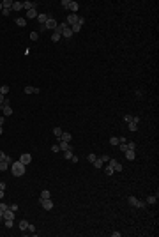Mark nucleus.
I'll list each match as a JSON object with an SVG mask.
<instances>
[{
  "instance_id": "nucleus-15",
  "label": "nucleus",
  "mask_w": 159,
  "mask_h": 237,
  "mask_svg": "<svg viewBox=\"0 0 159 237\" xmlns=\"http://www.w3.org/2000/svg\"><path fill=\"white\" fill-rule=\"evenodd\" d=\"M60 140H62V142H69V143H71V140H73V135H71V133H62Z\"/></svg>"
},
{
  "instance_id": "nucleus-11",
  "label": "nucleus",
  "mask_w": 159,
  "mask_h": 237,
  "mask_svg": "<svg viewBox=\"0 0 159 237\" xmlns=\"http://www.w3.org/2000/svg\"><path fill=\"white\" fill-rule=\"evenodd\" d=\"M59 149H60V150H69L71 143H69V142H62V140H59Z\"/></svg>"
},
{
  "instance_id": "nucleus-2",
  "label": "nucleus",
  "mask_w": 159,
  "mask_h": 237,
  "mask_svg": "<svg viewBox=\"0 0 159 237\" xmlns=\"http://www.w3.org/2000/svg\"><path fill=\"white\" fill-rule=\"evenodd\" d=\"M62 5H64L66 9H69L71 12H74V14H76V11L80 9V4L74 2V0H62Z\"/></svg>"
},
{
  "instance_id": "nucleus-25",
  "label": "nucleus",
  "mask_w": 159,
  "mask_h": 237,
  "mask_svg": "<svg viewBox=\"0 0 159 237\" xmlns=\"http://www.w3.org/2000/svg\"><path fill=\"white\" fill-rule=\"evenodd\" d=\"M27 16H28V18H37V11H35V7L27 11Z\"/></svg>"
},
{
  "instance_id": "nucleus-19",
  "label": "nucleus",
  "mask_w": 159,
  "mask_h": 237,
  "mask_svg": "<svg viewBox=\"0 0 159 237\" xmlns=\"http://www.w3.org/2000/svg\"><path fill=\"white\" fill-rule=\"evenodd\" d=\"M12 9L14 11H21L23 9V2H12Z\"/></svg>"
},
{
  "instance_id": "nucleus-18",
  "label": "nucleus",
  "mask_w": 159,
  "mask_h": 237,
  "mask_svg": "<svg viewBox=\"0 0 159 237\" xmlns=\"http://www.w3.org/2000/svg\"><path fill=\"white\" fill-rule=\"evenodd\" d=\"M23 7H25L27 11H30V9H34V7H35V4H34V2H28V0H27V2H23Z\"/></svg>"
},
{
  "instance_id": "nucleus-10",
  "label": "nucleus",
  "mask_w": 159,
  "mask_h": 237,
  "mask_svg": "<svg viewBox=\"0 0 159 237\" xmlns=\"http://www.w3.org/2000/svg\"><path fill=\"white\" fill-rule=\"evenodd\" d=\"M20 161H21V163H23V165H25V166H27V165H28L30 161H32V156H30V154H27V152H25V154H21Z\"/></svg>"
},
{
  "instance_id": "nucleus-26",
  "label": "nucleus",
  "mask_w": 159,
  "mask_h": 237,
  "mask_svg": "<svg viewBox=\"0 0 159 237\" xmlns=\"http://www.w3.org/2000/svg\"><path fill=\"white\" fill-rule=\"evenodd\" d=\"M51 197V193L48 191V189H42V193H41V198L39 200H44V198H50Z\"/></svg>"
},
{
  "instance_id": "nucleus-29",
  "label": "nucleus",
  "mask_w": 159,
  "mask_h": 237,
  "mask_svg": "<svg viewBox=\"0 0 159 237\" xmlns=\"http://www.w3.org/2000/svg\"><path fill=\"white\" fill-rule=\"evenodd\" d=\"M92 165H94V166H96V168H97V170H99V168H103V165H104V163H103V161H101V159L97 158V159H96V161H94V163H92Z\"/></svg>"
},
{
  "instance_id": "nucleus-8",
  "label": "nucleus",
  "mask_w": 159,
  "mask_h": 237,
  "mask_svg": "<svg viewBox=\"0 0 159 237\" xmlns=\"http://www.w3.org/2000/svg\"><path fill=\"white\" fill-rule=\"evenodd\" d=\"M78 20H80V16H78V14H74V12H71L69 16H67V20H66V23L73 27L74 23H78Z\"/></svg>"
},
{
  "instance_id": "nucleus-46",
  "label": "nucleus",
  "mask_w": 159,
  "mask_h": 237,
  "mask_svg": "<svg viewBox=\"0 0 159 237\" xmlns=\"http://www.w3.org/2000/svg\"><path fill=\"white\" fill-rule=\"evenodd\" d=\"M60 149H59V145H51V152H59Z\"/></svg>"
},
{
  "instance_id": "nucleus-16",
  "label": "nucleus",
  "mask_w": 159,
  "mask_h": 237,
  "mask_svg": "<svg viewBox=\"0 0 159 237\" xmlns=\"http://www.w3.org/2000/svg\"><path fill=\"white\" fill-rule=\"evenodd\" d=\"M37 21H39L41 25H44V23L48 21V14H37Z\"/></svg>"
},
{
  "instance_id": "nucleus-28",
  "label": "nucleus",
  "mask_w": 159,
  "mask_h": 237,
  "mask_svg": "<svg viewBox=\"0 0 159 237\" xmlns=\"http://www.w3.org/2000/svg\"><path fill=\"white\" fill-rule=\"evenodd\" d=\"M157 202V193L156 195H150L149 198H147V204H156Z\"/></svg>"
},
{
  "instance_id": "nucleus-21",
  "label": "nucleus",
  "mask_w": 159,
  "mask_h": 237,
  "mask_svg": "<svg viewBox=\"0 0 159 237\" xmlns=\"http://www.w3.org/2000/svg\"><path fill=\"white\" fill-rule=\"evenodd\" d=\"M71 36H73V30H71V27L64 29V32H62V37H71Z\"/></svg>"
},
{
  "instance_id": "nucleus-47",
  "label": "nucleus",
  "mask_w": 159,
  "mask_h": 237,
  "mask_svg": "<svg viewBox=\"0 0 159 237\" xmlns=\"http://www.w3.org/2000/svg\"><path fill=\"white\" fill-rule=\"evenodd\" d=\"M0 209H2V211H7L9 205H7V204H0Z\"/></svg>"
},
{
  "instance_id": "nucleus-53",
  "label": "nucleus",
  "mask_w": 159,
  "mask_h": 237,
  "mask_svg": "<svg viewBox=\"0 0 159 237\" xmlns=\"http://www.w3.org/2000/svg\"><path fill=\"white\" fill-rule=\"evenodd\" d=\"M4 197H5V193H4V189H0V200H2Z\"/></svg>"
},
{
  "instance_id": "nucleus-12",
  "label": "nucleus",
  "mask_w": 159,
  "mask_h": 237,
  "mask_svg": "<svg viewBox=\"0 0 159 237\" xmlns=\"http://www.w3.org/2000/svg\"><path fill=\"white\" fill-rule=\"evenodd\" d=\"M2 111H4V115H5V117H9L11 113H12V108H11L9 104H2Z\"/></svg>"
},
{
  "instance_id": "nucleus-51",
  "label": "nucleus",
  "mask_w": 159,
  "mask_h": 237,
  "mask_svg": "<svg viewBox=\"0 0 159 237\" xmlns=\"http://www.w3.org/2000/svg\"><path fill=\"white\" fill-rule=\"evenodd\" d=\"M5 161H7V163L11 165V163H12V158H11V156H5Z\"/></svg>"
},
{
  "instance_id": "nucleus-1",
  "label": "nucleus",
  "mask_w": 159,
  "mask_h": 237,
  "mask_svg": "<svg viewBox=\"0 0 159 237\" xmlns=\"http://www.w3.org/2000/svg\"><path fill=\"white\" fill-rule=\"evenodd\" d=\"M11 172H12L14 177H21V175H25V165L21 161H12L11 163Z\"/></svg>"
},
{
  "instance_id": "nucleus-43",
  "label": "nucleus",
  "mask_w": 159,
  "mask_h": 237,
  "mask_svg": "<svg viewBox=\"0 0 159 237\" xmlns=\"http://www.w3.org/2000/svg\"><path fill=\"white\" fill-rule=\"evenodd\" d=\"M80 161V158L78 156H74V154H73V158H71V163H78Z\"/></svg>"
},
{
  "instance_id": "nucleus-39",
  "label": "nucleus",
  "mask_w": 159,
  "mask_h": 237,
  "mask_svg": "<svg viewBox=\"0 0 159 237\" xmlns=\"http://www.w3.org/2000/svg\"><path fill=\"white\" fill-rule=\"evenodd\" d=\"M9 209H11V211H14V212H16V211H18L20 207H18V204H11V205H9Z\"/></svg>"
},
{
  "instance_id": "nucleus-52",
  "label": "nucleus",
  "mask_w": 159,
  "mask_h": 237,
  "mask_svg": "<svg viewBox=\"0 0 159 237\" xmlns=\"http://www.w3.org/2000/svg\"><path fill=\"white\" fill-rule=\"evenodd\" d=\"M0 189H5V182L4 180H0Z\"/></svg>"
},
{
  "instance_id": "nucleus-6",
  "label": "nucleus",
  "mask_w": 159,
  "mask_h": 237,
  "mask_svg": "<svg viewBox=\"0 0 159 237\" xmlns=\"http://www.w3.org/2000/svg\"><path fill=\"white\" fill-rule=\"evenodd\" d=\"M138 122H140V117H133V120H131L129 124H127V128H129V131H138Z\"/></svg>"
},
{
  "instance_id": "nucleus-56",
  "label": "nucleus",
  "mask_w": 159,
  "mask_h": 237,
  "mask_svg": "<svg viewBox=\"0 0 159 237\" xmlns=\"http://www.w3.org/2000/svg\"><path fill=\"white\" fill-rule=\"evenodd\" d=\"M2 9H4V7H2V2H0V11H2Z\"/></svg>"
},
{
  "instance_id": "nucleus-45",
  "label": "nucleus",
  "mask_w": 159,
  "mask_h": 237,
  "mask_svg": "<svg viewBox=\"0 0 159 237\" xmlns=\"http://www.w3.org/2000/svg\"><path fill=\"white\" fill-rule=\"evenodd\" d=\"M124 120H126V122H127V124H129L131 120H133V115H126V117H124Z\"/></svg>"
},
{
  "instance_id": "nucleus-32",
  "label": "nucleus",
  "mask_w": 159,
  "mask_h": 237,
  "mask_svg": "<svg viewBox=\"0 0 159 237\" xmlns=\"http://www.w3.org/2000/svg\"><path fill=\"white\" fill-rule=\"evenodd\" d=\"M7 92H9V87H7V85H2V87H0V94H2V96H5Z\"/></svg>"
},
{
  "instance_id": "nucleus-7",
  "label": "nucleus",
  "mask_w": 159,
  "mask_h": 237,
  "mask_svg": "<svg viewBox=\"0 0 159 237\" xmlns=\"http://www.w3.org/2000/svg\"><path fill=\"white\" fill-rule=\"evenodd\" d=\"M39 202H41V205H42L44 211H51V209H53V202H51L50 198H44V200H39Z\"/></svg>"
},
{
  "instance_id": "nucleus-34",
  "label": "nucleus",
  "mask_w": 159,
  "mask_h": 237,
  "mask_svg": "<svg viewBox=\"0 0 159 237\" xmlns=\"http://www.w3.org/2000/svg\"><path fill=\"white\" fill-rule=\"evenodd\" d=\"M127 145V150H136V143L134 142H129V143H126Z\"/></svg>"
},
{
  "instance_id": "nucleus-17",
  "label": "nucleus",
  "mask_w": 159,
  "mask_h": 237,
  "mask_svg": "<svg viewBox=\"0 0 159 237\" xmlns=\"http://www.w3.org/2000/svg\"><path fill=\"white\" fill-rule=\"evenodd\" d=\"M2 7H4V9H12V0H4V2H2Z\"/></svg>"
},
{
  "instance_id": "nucleus-44",
  "label": "nucleus",
  "mask_w": 159,
  "mask_h": 237,
  "mask_svg": "<svg viewBox=\"0 0 159 237\" xmlns=\"http://www.w3.org/2000/svg\"><path fill=\"white\" fill-rule=\"evenodd\" d=\"M2 14H4V16H9V14H11V9H2Z\"/></svg>"
},
{
  "instance_id": "nucleus-13",
  "label": "nucleus",
  "mask_w": 159,
  "mask_h": 237,
  "mask_svg": "<svg viewBox=\"0 0 159 237\" xmlns=\"http://www.w3.org/2000/svg\"><path fill=\"white\" fill-rule=\"evenodd\" d=\"M124 154H126V159H129V161H133V159L136 158V152H134V150H126Z\"/></svg>"
},
{
  "instance_id": "nucleus-37",
  "label": "nucleus",
  "mask_w": 159,
  "mask_h": 237,
  "mask_svg": "<svg viewBox=\"0 0 159 237\" xmlns=\"http://www.w3.org/2000/svg\"><path fill=\"white\" fill-rule=\"evenodd\" d=\"M104 173H106V175H113V168H111V166L108 165V166L104 168Z\"/></svg>"
},
{
  "instance_id": "nucleus-54",
  "label": "nucleus",
  "mask_w": 159,
  "mask_h": 237,
  "mask_svg": "<svg viewBox=\"0 0 159 237\" xmlns=\"http://www.w3.org/2000/svg\"><path fill=\"white\" fill-rule=\"evenodd\" d=\"M4 122H5V119H4V117H0V126H2Z\"/></svg>"
},
{
  "instance_id": "nucleus-40",
  "label": "nucleus",
  "mask_w": 159,
  "mask_h": 237,
  "mask_svg": "<svg viewBox=\"0 0 159 237\" xmlns=\"http://www.w3.org/2000/svg\"><path fill=\"white\" fill-rule=\"evenodd\" d=\"M5 228H12V219H5Z\"/></svg>"
},
{
  "instance_id": "nucleus-5",
  "label": "nucleus",
  "mask_w": 159,
  "mask_h": 237,
  "mask_svg": "<svg viewBox=\"0 0 159 237\" xmlns=\"http://www.w3.org/2000/svg\"><path fill=\"white\" fill-rule=\"evenodd\" d=\"M110 166L113 168V172H122V170H124L122 163H119L117 159H111V158H110Z\"/></svg>"
},
{
  "instance_id": "nucleus-9",
  "label": "nucleus",
  "mask_w": 159,
  "mask_h": 237,
  "mask_svg": "<svg viewBox=\"0 0 159 237\" xmlns=\"http://www.w3.org/2000/svg\"><path fill=\"white\" fill-rule=\"evenodd\" d=\"M41 89H37V87H32V85H27L25 87V94H39Z\"/></svg>"
},
{
  "instance_id": "nucleus-20",
  "label": "nucleus",
  "mask_w": 159,
  "mask_h": 237,
  "mask_svg": "<svg viewBox=\"0 0 159 237\" xmlns=\"http://www.w3.org/2000/svg\"><path fill=\"white\" fill-rule=\"evenodd\" d=\"M18 227H20V230H27V227H28V221H27V219H21L20 223H18Z\"/></svg>"
},
{
  "instance_id": "nucleus-49",
  "label": "nucleus",
  "mask_w": 159,
  "mask_h": 237,
  "mask_svg": "<svg viewBox=\"0 0 159 237\" xmlns=\"http://www.w3.org/2000/svg\"><path fill=\"white\" fill-rule=\"evenodd\" d=\"M4 103H5V96H2V94H0V106H2Z\"/></svg>"
},
{
  "instance_id": "nucleus-3",
  "label": "nucleus",
  "mask_w": 159,
  "mask_h": 237,
  "mask_svg": "<svg viewBox=\"0 0 159 237\" xmlns=\"http://www.w3.org/2000/svg\"><path fill=\"white\" fill-rule=\"evenodd\" d=\"M127 204H131L133 207H138V209H141V207H145V205H147L145 202H141V200H138L136 197H127Z\"/></svg>"
},
{
  "instance_id": "nucleus-38",
  "label": "nucleus",
  "mask_w": 159,
  "mask_h": 237,
  "mask_svg": "<svg viewBox=\"0 0 159 237\" xmlns=\"http://www.w3.org/2000/svg\"><path fill=\"white\" fill-rule=\"evenodd\" d=\"M27 230H28L30 234H37V232H35V227H34V225H30V223H28V227H27Z\"/></svg>"
},
{
  "instance_id": "nucleus-36",
  "label": "nucleus",
  "mask_w": 159,
  "mask_h": 237,
  "mask_svg": "<svg viewBox=\"0 0 159 237\" xmlns=\"http://www.w3.org/2000/svg\"><path fill=\"white\" fill-rule=\"evenodd\" d=\"M110 143H111L113 147H115V145H119V138H117V136H111V138H110Z\"/></svg>"
},
{
  "instance_id": "nucleus-4",
  "label": "nucleus",
  "mask_w": 159,
  "mask_h": 237,
  "mask_svg": "<svg viewBox=\"0 0 159 237\" xmlns=\"http://www.w3.org/2000/svg\"><path fill=\"white\" fill-rule=\"evenodd\" d=\"M57 25H59V23H57V20H53V16H51V14H48V21L44 23L46 30H48V29H50V30H55V29H57Z\"/></svg>"
},
{
  "instance_id": "nucleus-27",
  "label": "nucleus",
  "mask_w": 159,
  "mask_h": 237,
  "mask_svg": "<svg viewBox=\"0 0 159 237\" xmlns=\"http://www.w3.org/2000/svg\"><path fill=\"white\" fill-rule=\"evenodd\" d=\"M60 39H62V36H60V34H57V32H53V34H51V41H53V43H59Z\"/></svg>"
},
{
  "instance_id": "nucleus-22",
  "label": "nucleus",
  "mask_w": 159,
  "mask_h": 237,
  "mask_svg": "<svg viewBox=\"0 0 159 237\" xmlns=\"http://www.w3.org/2000/svg\"><path fill=\"white\" fill-rule=\"evenodd\" d=\"M16 25L18 27H25L27 25V18H16Z\"/></svg>"
},
{
  "instance_id": "nucleus-14",
  "label": "nucleus",
  "mask_w": 159,
  "mask_h": 237,
  "mask_svg": "<svg viewBox=\"0 0 159 237\" xmlns=\"http://www.w3.org/2000/svg\"><path fill=\"white\" fill-rule=\"evenodd\" d=\"M4 219H14V211L7 209V211L4 212Z\"/></svg>"
},
{
  "instance_id": "nucleus-50",
  "label": "nucleus",
  "mask_w": 159,
  "mask_h": 237,
  "mask_svg": "<svg viewBox=\"0 0 159 237\" xmlns=\"http://www.w3.org/2000/svg\"><path fill=\"white\" fill-rule=\"evenodd\" d=\"M120 235H122L120 232H111V237H120Z\"/></svg>"
},
{
  "instance_id": "nucleus-24",
  "label": "nucleus",
  "mask_w": 159,
  "mask_h": 237,
  "mask_svg": "<svg viewBox=\"0 0 159 237\" xmlns=\"http://www.w3.org/2000/svg\"><path fill=\"white\" fill-rule=\"evenodd\" d=\"M62 133H64V131H62L60 128H53V135L57 136V140H60V136H62Z\"/></svg>"
},
{
  "instance_id": "nucleus-41",
  "label": "nucleus",
  "mask_w": 159,
  "mask_h": 237,
  "mask_svg": "<svg viewBox=\"0 0 159 237\" xmlns=\"http://www.w3.org/2000/svg\"><path fill=\"white\" fill-rule=\"evenodd\" d=\"M101 161H103V163H104V161H110V156H108V154H103V156H101Z\"/></svg>"
},
{
  "instance_id": "nucleus-31",
  "label": "nucleus",
  "mask_w": 159,
  "mask_h": 237,
  "mask_svg": "<svg viewBox=\"0 0 159 237\" xmlns=\"http://www.w3.org/2000/svg\"><path fill=\"white\" fill-rule=\"evenodd\" d=\"M96 159H97V156H96V154H94V152H90L89 156H87V161H90V163H94V161H96Z\"/></svg>"
},
{
  "instance_id": "nucleus-35",
  "label": "nucleus",
  "mask_w": 159,
  "mask_h": 237,
  "mask_svg": "<svg viewBox=\"0 0 159 237\" xmlns=\"http://www.w3.org/2000/svg\"><path fill=\"white\" fill-rule=\"evenodd\" d=\"M39 39V32H32L30 34V41H37Z\"/></svg>"
},
{
  "instance_id": "nucleus-55",
  "label": "nucleus",
  "mask_w": 159,
  "mask_h": 237,
  "mask_svg": "<svg viewBox=\"0 0 159 237\" xmlns=\"http://www.w3.org/2000/svg\"><path fill=\"white\" fill-rule=\"evenodd\" d=\"M2 133H4V129H2V126H0V135H2Z\"/></svg>"
},
{
  "instance_id": "nucleus-42",
  "label": "nucleus",
  "mask_w": 159,
  "mask_h": 237,
  "mask_svg": "<svg viewBox=\"0 0 159 237\" xmlns=\"http://www.w3.org/2000/svg\"><path fill=\"white\" fill-rule=\"evenodd\" d=\"M119 147H120V150H122V152H126V150H127V145H126V143H119Z\"/></svg>"
},
{
  "instance_id": "nucleus-30",
  "label": "nucleus",
  "mask_w": 159,
  "mask_h": 237,
  "mask_svg": "<svg viewBox=\"0 0 159 237\" xmlns=\"http://www.w3.org/2000/svg\"><path fill=\"white\" fill-rule=\"evenodd\" d=\"M71 30H73V34H76V32H80V30H81V25H80V23H74V25L71 27Z\"/></svg>"
},
{
  "instance_id": "nucleus-48",
  "label": "nucleus",
  "mask_w": 159,
  "mask_h": 237,
  "mask_svg": "<svg viewBox=\"0 0 159 237\" xmlns=\"http://www.w3.org/2000/svg\"><path fill=\"white\" fill-rule=\"evenodd\" d=\"M5 156H7V154H5V152H2V150H0V161H4V159H5Z\"/></svg>"
},
{
  "instance_id": "nucleus-33",
  "label": "nucleus",
  "mask_w": 159,
  "mask_h": 237,
  "mask_svg": "<svg viewBox=\"0 0 159 237\" xmlns=\"http://www.w3.org/2000/svg\"><path fill=\"white\" fill-rule=\"evenodd\" d=\"M64 158H66V159L73 158V150H71V149H69V150H64Z\"/></svg>"
},
{
  "instance_id": "nucleus-23",
  "label": "nucleus",
  "mask_w": 159,
  "mask_h": 237,
  "mask_svg": "<svg viewBox=\"0 0 159 237\" xmlns=\"http://www.w3.org/2000/svg\"><path fill=\"white\" fill-rule=\"evenodd\" d=\"M7 168H9V163H7L5 159H4V161H0V172H5Z\"/></svg>"
}]
</instances>
